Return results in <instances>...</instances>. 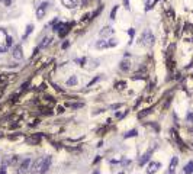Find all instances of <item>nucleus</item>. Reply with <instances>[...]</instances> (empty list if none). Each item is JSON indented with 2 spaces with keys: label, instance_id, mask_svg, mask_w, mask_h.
<instances>
[{
  "label": "nucleus",
  "instance_id": "f257e3e1",
  "mask_svg": "<svg viewBox=\"0 0 193 174\" xmlns=\"http://www.w3.org/2000/svg\"><path fill=\"white\" fill-rule=\"evenodd\" d=\"M50 166H51V157H39L32 162L31 171H32V174H42L48 171Z\"/></svg>",
  "mask_w": 193,
  "mask_h": 174
},
{
  "label": "nucleus",
  "instance_id": "2eb2a0df",
  "mask_svg": "<svg viewBox=\"0 0 193 174\" xmlns=\"http://www.w3.org/2000/svg\"><path fill=\"white\" fill-rule=\"evenodd\" d=\"M32 29H34V25H28V26H26V31H25V35H23V39H26L28 36H29V34L32 32Z\"/></svg>",
  "mask_w": 193,
  "mask_h": 174
},
{
  "label": "nucleus",
  "instance_id": "7ed1b4c3",
  "mask_svg": "<svg viewBox=\"0 0 193 174\" xmlns=\"http://www.w3.org/2000/svg\"><path fill=\"white\" fill-rule=\"evenodd\" d=\"M118 45V41L113 38L110 39H100V41H97L96 42V48L102 49V48H112V47H116Z\"/></svg>",
  "mask_w": 193,
  "mask_h": 174
},
{
  "label": "nucleus",
  "instance_id": "a211bd4d",
  "mask_svg": "<svg viewBox=\"0 0 193 174\" xmlns=\"http://www.w3.org/2000/svg\"><path fill=\"white\" fill-rule=\"evenodd\" d=\"M150 112H151V109H144V112H139L138 113V118H144V116L148 115Z\"/></svg>",
  "mask_w": 193,
  "mask_h": 174
},
{
  "label": "nucleus",
  "instance_id": "423d86ee",
  "mask_svg": "<svg viewBox=\"0 0 193 174\" xmlns=\"http://www.w3.org/2000/svg\"><path fill=\"white\" fill-rule=\"evenodd\" d=\"M12 57L15 59H17V61L23 58V49H22V45H15L13 52H12Z\"/></svg>",
  "mask_w": 193,
  "mask_h": 174
},
{
  "label": "nucleus",
  "instance_id": "b1692460",
  "mask_svg": "<svg viewBox=\"0 0 193 174\" xmlns=\"http://www.w3.org/2000/svg\"><path fill=\"white\" fill-rule=\"evenodd\" d=\"M3 2H6V3H9V0H3Z\"/></svg>",
  "mask_w": 193,
  "mask_h": 174
},
{
  "label": "nucleus",
  "instance_id": "6e6552de",
  "mask_svg": "<svg viewBox=\"0 0 193 174\" xmlns=\"http://www.w3.org/2000/svg\"><path fill=\"white\" fill-rule=\"evenodd\" d=\"M158 168H161V164H160V162H157V161L150 162V164H148V167H147V174L157 173V171H158Z\"/></svg>",
  "mask_w": 193,
  "mask_h": 174
},
{
  "label": "nucleus",
  "instance_id": "f03ea898",
  "mask_svg": "<svg viewBox=\"0 0 193 174\" xmlns=\"http://www.w3.org/2000/svg\"><path fill=\"white\" fill-rule=\"evenodd\" d=\"M13 38L4 29H0V54H3L12 47Z\"/></svg>",
  "mask_w": 193,
  "mask_h": 174
},
{
  "label": "nucleus",
  "instance_id": "1a4fd4ad",
  "mask_svg": "<svg viewBox=\"0 0 193 174\" xmlns=\"http://www.w3.org/2000/svg\"><path fill=\"white\" fill-rule=\"evenodd\" d=\"M61 3L67 9H74L79 4V0H61Z\"/></svg>",
  "mask_w": 193,
  "mask_h": 174
},
{
  "label": "nucleus",
  "instance_id": "f3484780",
  "mask_svg": "<svg viewBox=\"0 0 193 174\" xmlns=\"http://www.w3.org/2000/svg\"><path fill=\"white\" fill-rule=\"evenodd\" d=\"M44 42H41V45H39V48H45V47H48L50 45V41H51V38H45V39H42Z\"/></svg>",
  "mask_w": 193,
  "mask_h": 174
},
{
  "label": "nucleus",
  "instance_id": "5701e85b",
  "mask_svg": "<svg viewBox=\"0 0 193 174\" xmlns=\"http://www.w3.org/2000/svg\"><path fill=\"white\" fill-rule=\"evenodd\" d=\"M93 174H100V173H99V171H94V173H93Z\"/></svg>",
  "mask_w": 193,
  "mask_h": 174
},
{
  "label": "nucleus",
  "instance_id": "9d476101",
  "mask_svg": "<svg viewBox=\"0 0 193 174\" xmlns=\"http://www.w3.org/2000/svg\"><path fill=\"white\" fill-rule=\"evenodd\" d=\"M183 174H193V161H189L183 168Z\"/></svg>",
  "mask_w": 193,
  "mask_h": 174
},
{
  "label": "nucleus",
  "instance_id": "aec40b11",
  "mask_svg": "<svg viewBox=\"0 0 193 174\" xmlns=\"http://www.w3.org/2000/svg\"><path fill=\"white\" fill-rule=\"evenodd\" d=\"M187 119H189L190 122L193 123V112H189V113H187Z\"/></svg>",
  "mask_w": 193,
  "mask_h": 174
},
{
  "label": "nucleus",
  "instance_id": "f8f14e48",
  "mask_svg": "<svg viewBox=\"0 0 193 174\" xmlns=\"http://www.w3.org/2000/svg\"><path fill=\"white\" fill-rule=\"evenodd\" d=\"M113 34V29L110 28V26H106V28H103V29L100 31V35L102 36H109V35Z\"/></svg>",
  "mask_w": 193,
  "mask_h": 174
},
{
  "label": "nucleus",
  "instance_id": "0eeeda50",
  "mask_svg": "<svg viewBox=\"0 0 193 174\" xmlns=\"http://www.w3.org/2000/svg\"><path fill=\"white\" fill-rule=\"evenodd\" d=\"M31 166H32V160L31 158H25L23 161L21 162V173L22 174H25V173H28V170L31 168Z\"/></svg>",
  "mask_w": 193,
  "mask_h": 174
},
{
  "label": "nucleus",
  "instance_id": "ddd939ff",
  "mask_svg": "<svg viewBox=\"0 0 193 174\" xmlns=\"http://www.w3.org/2000/svg\"><path fill=\"white\" fill-rule=\"evenodd\" d=\"M129 68H131V63L128 61V59H123V61L121 63V70L122 71H128Z\"/></svg>",
  "mask_w": 193,
  "mask_h": 174
},
{
  "label": "nucleus",
  "instance_id": "4be33fe9",
  "mask_svg": "<svg viewBox=\"0 0 193 174\" xmlns=\"http://www.w3.org/2000/svg\"><path fill=\"white\" fill-rule=\"evenodd\" d=\"M122 105H113V106H112V109H118V107H121Z\"/></svg>",
  "mask_w": 193,
  "mask_h": 174
},
{
  "label": "nucleus",
  "instance_id": "dca6fc26",
  "mask_svg": "<svg viewBox=\"0 0 193 174\" xmlns=\"http://www.w3.org/2000/svg\"><path fill=\"white\" fill-rule=\"evenodd\" d=\"M67 84H68V86H76V84H77V77H76V76H73L70 80H67Z\"/></svg>",
  "mask_w": 193,
  "mask_h": 174
},
{
  "label": "nucleus",
  "instance_id": "39448f33",
  "mask_svg": "<svg viewBox=\"0 0 193 174\" xmlns=\"http://www.w3.org/2000/svg\"><path fill=\"white\" fill-rule=\"evenodd\" d=\"M46 10H48V2H41L39 6L36 7V17H38V19H42V17L45 16Z\"/></svg>",
  "mask_w": 193,
  "mask_h": 174
},
{
  "label": "nucleus",
  "instance_id": "6ab92c4d",
  "mask_svg": "<svg viewBox=\"0 0 193 174\" xmlns=\"http://www.w3.org/2000/svg\"><path fill=\"white\" fill-rule=\"evenodd\" d=\"M99 78H100V77H96V78H94V80H92V81H90V83H89V86H87V87H92V86L94 84V83H96V81L99 80Z\"/></svg>",
  "mask_w": 193,
  "mask_h": 174
},
{
  "label": "nucleus",
  "instance_id": "412c9836",
  "mask_svg": "<svg viewBox=\"0 0 193 174\" xmlns=\"http://www.w3.org/2000/svg\"><path fill=\"white\" fill-rule=\"evenodd\" d=\"M116 10H118V7H115L113 10H112V13H110V17H112V19H115V15H116Z\"/></svg>",
  "mask_w": 193,
  "mask_h": 174
},
{
  "label": "nucleus",
  "instance_id": "9b49d317",
  "mask_svg": "<svg viewBox=\"0 0 193 174\" xmlns=\"http://www.w3.org/2000/svg\"><path fill=\"white\" fill-rule=\"evenodd\" d=\"M150 157H151V153L148 151V153H145V154L142 155V157H141V160L138 161V164H139V166H145V162H147L148 160H150Z\"/></svg>",
  "mask_w": 193,
  "mask_h": 174
},
{
  "label": "nucleus",
  "instance_id": "4468645a",
  "mask_svg": "<svg viewBox=\"0 0 193 174\" xmlns=\"http://www.w3.org/2000/svg\"><path fill=\"white\" fill-rule=\"evenodd\" d=\"M138 135V131H135V129H132V131H129V132H126L125 135H123V138H132V136H137Z\"/></svg>",
  "mask_w": 193,
  "mask_h": 174
},
{
  "label": "nucleus",
  "instance_id": "20e7f679",
  "mask_svg": "<svg viewBox=\"0 0 193 174\" xmlns=\"http://www.w3.org/2000/svg\"><path fill=\"white\" fill-rule=\"evenodd\" d=\"M141 41H142L144 45H147V47H151L152 44H154L155 38H154V35H152L151 31H148V29H147V31H144L142 36H141Z\"/></svg>",
  "mask_w": 193,
  "mask_h": 174
}]
</instances>
